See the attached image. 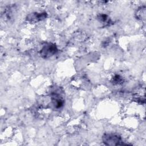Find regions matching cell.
<instances>
[{
  "label": "cell",
  "mask_w": 146,
  "mask_h": 146,
  "mask_svg": "<svg viewBox=\"0 0 146 146\" xmlns=\"http://www.w3.org/2000/svg\"><path fill=\"white\" fill-rule=\"evenodd\" d=\"M102 141L106 145H123L121 137L115 133H105L102 137Z\"/></svg>",
  "instance_id": "6da1fadb"
},
{
  "label": "cell",
  "mask_w": 146,
  "mask_h": 146,
  "mask_svg": "<svg viewBox=\"0 0 146 146\" xmlns=\"http://www.w3.org/2000/svg\"><path fill=\"white\" fill-rule=\"evenodd\" d=\"M58 49L55 44L48 43L44 45L40 50V55L42 58L47 59L54 55Z\"/></svg>",
  "instance_id": "7a4b0ae2"
},
{
  "label": "cell",
  "mask_w": 146,
  "mask_h": 146,
  "mask_svg": "<svg viewBox=\"0 0 146 146\" xmlns=\"http://www.w3.org/2000/svg\"><path fill=\"white\" fill-rule=\"evenodd\" d=\"M46 17H47V13L45 12H42V13L35 12V13L29 14L26 17V20L30 22L35 23L44 19Z\"/></svg>",
  "instance_id": "3957f363"
},
{
  "label": "cell",
  "mask_w": 146,
  "mask_h": 146,
  "mask_svg": "<svg viewBox=\"0 0 146 146\" xmlns=\"http://www.w3.org/2000/svg\"><path fill=\"white\" fill-rule=\"evenodd\" d=\"M51 103L54 108L56 109L61 108L64 105V100L57 93H52L51 96Z\"/></svg>",
  "instance_id": "277c9868"
},
{
  "label": "cell",
  "mask_w": 146,
  "mask_h": 146,
  "mask_svg": "<svg viewBox=\"0 0 146 146\" xmlns=\"http://www.w3.org/2000/svg\"><path fill=\"white\" fill-rule=\"evenodd\" d=\"M136 18L139 20H145V6H142L137 9L135 13Z\"/></svg>",
  "instance_id": "5b68a950"
},
{
  "label": "cell",
  "mask_w": 146,
  "mask_h": 146,
  "mask_svg": "<svg viewBox=\"0 0 146 146\" xmlns=\"http://www.w3.org/2000/svg\"><path fill=\"white\" fill-rule=\"evenodd\" d=\"M124 80L123 78L119 75H115L112 79V82L114 84H121L123 83Z\"/></svg>",
  "instance_id": "8992f818"
},
{
  "label": "cell",
  "mask_w": 146,
  "mask_h": 146,
  "mask_svg": "<svg viewBox=\"0 0 146 146\" xmlns=\"http://www.w3.org/2000/svg\"><path fill=\"white\" fill-rule=\"evenodd\" d=\"M98 19L100 21V22H107V19H108V17L106 14H99L98 16Z\"/></svg>",
  "instance_id": "52a82bcc"
}]
</instances>
